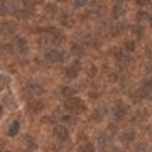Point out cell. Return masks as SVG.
Wrapping results in <instances>:
<instances>
[{
	"label": "cell",
	"instance_id": "26",
	"mask_svg": "<svg viewBox=\"0 0 152 152\" xmlns=\"http://www.w3.org/2000/svg\"><path fill=\"white\" fill-rule=\"evenodd\" d=\"M149 24H151V26H152V17H149Z\"/></svg>",
	"mask_w": 152,
	"mask_h": 152
},
{
	"label": "cell",
	"instance_id": "12",
	"mask_svg": "<svg viewBox=\"0 0 152 152\" xmlns=\"http://www.w3.org/2000/svg\"><path fill=\"white\" fill-rule=\"evenodd\" d=\"M142 90H144L147 95H151L152 93V80H145V81L142 83Z\"/></svg>",
	"mask_w": 152,
	"mask_h": 152
},
{
	"label": "cell",
	"instance_id": "6",
	"mask_svg": "<svg viewBox=\"0 0 152 152\" xmlns=\"http://www.w3.org/2000/svg\"><path fill=\"white\" fill-rule=\"evenodd\" d=\"M27 90H29V91H31V93H32V95H41V93L44 91V88L41 86L39 83H36V81L29 83V85H27Z\"/></svg>",
	"mask_w": 152,
	"mask_h": 152
},
{
	"label": "cell",
	"instance_id": "1",
	"mask_svg": "<svg viewBox=\"0 0 152 152\" xmlns=\"http://www.w3.org/2000/svg\"><path fill=\"white\" fill-rule=\"evenodd\" d=\"M64 107L68 110H75V112H83V110L86 108V105H85V102H81V100H78V98H68L64 102Z\"/></svg>",
	"mask_w": 152,
	"mask_h": 152
},
{
	"label": "cell",
	"instance_id": "25",
	"mask_svg": "<svg viewBox=\"0 0 152 152\" xmlns=\"http://www.w3.org/2000/svg\"><path fill=\"white\" fill-rule=\"evenodd\" d=\"M2 113H4V110H2V107H0V118H2Z\"/></svg>",
	"mask_w": 152,
	"mask_h": 152
},
{
	"label": "cell",
	"instance_id": "22",
	"mask_svg": "<svg viewBox=\"0 0 152 152\" xmlns=\"http://www.w3.org/2000/svg\"><path fill=\"white\" fill-rule=\"evenodd\" d=\"M137 2H139L140 5H144V4H147V2H149V0H137Z\"/></svg>",
	"mask_w": 152,
	"mask_h": 152
},
{
	"label": "cell",
	"instance_id": "3",
	"mask_svg": "<svg viewBox=\"0 0 152 152\" xmlns=\"http://www.w3.org/2000/svg\"><path fill=\"white\" fill-rule=\"evenodd\" d=\"M54 135L58 137L59 140H66L69 134H68V129H66L64 125H56L54 127Z\"/></svg>",
	"mask_w": 152,
	"mask_h": 152
},
{
	"label": "cell",
	"instance_id": "8",
	"mask_svg": "<svg viewBox=\"0 0 152 152\" xmlns=\"http://www.w3.org/2000/svg\"><path fill=\"white\" fill-rule=\"evenodd\" d=\"M108 140H110V135H98V139H96V144H98V147L100 149H103V147H107V144H108Z\"/></svg>",
	"mask_w": 152,
	"mask_h": 152
},
{
	"label": "cell",
	"instance_id": "16",
	"mask_svg": "<svg viewBox=\"0 0 152 152\" xmlns=\"http://www.w3.org/2000/svg\"><path fill=\"white\" fill-rule=\"evenodd\" d=\"M71 51H73L75 54H81V53H83V48L80 46V44H73V48H71Z\"/></svg>",
	"mask_w": 152,
	"mask_h": 152
},
{
	"label": "cell",
	"instance_id": "2",
	"mask_svg": "<svg viewBox=\"0 0 152 152\" xmlns=\"http://www.w3.org/2000/svg\"><path fill=\"white\" fill-rule=\"evenodd\" d=\"M46 61L48 63H59L61 59H63V53H59V51H56V49H51V51H48L46 53Z\"/></svg>",
	"mask_w": 152,
	"mask_h": 152
},
{
	"label": "cell",
	"instance_id": "23",
	"mask_svg": "<svg viewBox=\"0 0 152 152\" xmlns=\"http://www.w3.org/2000/svg\"><path fill=\"white\" fill-rule=\"evenodd\" d=\"M112 152H124V151H122L120 147H115V149H113V151H112Z\"/></svg>",
	"mask_w": 152,
	"mask_h": 152
},
{
	"label": "cell",
	"instance_id": "10",
	"mask_svg": "<svg viewBox=\"0 0 152 152\" xmlns=\"http://www.w3.org/2000/svg\"><path fill=\"white\" fill-rule=\"evenodd\" d=\"M78 152H95V145L86 142V144H83V145L78 147Z\"/></svg>",
	"mask_w": 152,
	"mask_h": 152
},
{
	"label": "cell",
	"instance_id": "27",
	"mask_svg": "<svg viewBox=\"0 0 152 152\" xmlns=\"http://www.w3.org/2000/svg\"><path fill=\"white\" fill-rule=\"evenodd\" d=\"M0 152H10V151H0Z\"/></svg>",
	"mask_w": 152,
	"mask_h": 152
},
{
	"label": "cell",
	"instance_id": "18",
	"mask_svg": "<svg viewBox=\"0 0 152 152\" xmlns=\"http://www.w3.org/2000/svg\"><path fill=\"white\" fill-rule=\"evenodd\" d=\"M46 12H48V14H54V12H56V5H54V4L46 5Z\"/></svg>",
	"mask_w": 152,
	"mask_h": 152
},
{
	"label": "cell",
	"instance_id": "9",
	"mask_svg": "<svg viewBox=\"0 0 152 152\" xmlns=\"http://www.w3.org/2000/svg\"><path fill=\"white\" fill-rule=\"evenodd\" d=\"M124 10H125V7H124V4H122V2H117V4H115V7H113V15L115 17H118V15H122V14H124Z\"/></svg>",
	"mask_w": 152,
	"mask_h": 152
},
{
	"label": "cell",
	"instance_id": "19",
	"mask_svg": "<svg viewBox=\"0 0 152 152\" xmlns=\"http://www.w3.org/2000/svg\"><path fill=\"white\" fill-rule=\"evenodd\" d=\"M86 4V0H75V7L76 9H80V7H83Z\"/></svg>",
	"mask_w": 152,
	"mask_h": 152
},
{
	"label": "cell",
	"instance_id": "11",
	"mask_svg": "<svg viewBox=\"0 0 152 152\" xmlns=\"http://www.w3.org/2000/svg\"><path fill=\"white\" fill-rule=\"evenodd\" d=\"M19 129H20V124H19V122H14V124L9 127V135L10 137L17 135V134H19Z\"/></svg>",
	"mask_w": 152,
	"mask_h": 152
},
{
	"label": "cell",
	"instance_id": "13",
	"mask_svg": "<svg viewBox=\"0 0 152 152\" xmlns=\"http://www.w3.org/2000/svg\"><path fill=\"white\" fill-rule=\"evenodd\" d=\"M61 122H64V124L71 125V124H75L76 118L73 117V115H64V117H61Z\"/></svg>",
	"mask_w": 152,
	"mask_h": 152
},
{
	"label": "cell",
	"instance_id": "24",
	"mask_svg": "<svg viewBox=\"0 0 152 152\" xmlns=\"http://www.w3.org/2000/svg\"><path fill=\"white\" fill-rule=\"evenodd\" d=\"M147 71H152V63L151 64H147Z\"/></svg>",
	"mask_w": 152,
	"mask_h": 152
},
{
	"label": "cell",
	"instance_id": "28",
	"mask_svg": "<svg viewBox=\"0 0 152 152\" xmlns=\"http://www.w3.org/2000/svg\"><path fill=\"white\" fill-rule=\"evenodd\" d=\"M59 2H64V0H59Z\"/></svg>",
	"mask_w": 152,
	"mask_h": 152
},
{
	"label": "cell",
	"instance_id": "5",
	"mask_svg": "<svg viewBox=\"0 0 152 152\" xmlns=\"http://www.w3.org/2000/svg\"><path fill=\"white\" fill-rule=\"evenodd\" d=\"M78 73H80V63L78 61H75L73 64L66 69V75H68V78H76L78 76Z\"/></svg>",
	"mask_w": 152,
	"mask_h": 152
},
{
	"label": "cell",
	"instance_id": "4",
	"mask_svg": "<svg viewBox=\"0 0 152 152\" xmlns=\"http://www.w3.org/2000/svg\"><path fill=\"white\" fill-rule=\"evenodd\" d=\"M115 117H117V118H124L125 115H127V112H129V107H127V105L125 103H117V107H115Z\"/></svg>",
	"mask_w": 152,
	"mask_h": 152
},
{
	"label": "cell",
	"instance_id": "14",
	"mask_svg": "<svg viewBox=\"0 0 152 152\" xmlns=\"http://www.w3.org/2000/svg\"><path fill=\"white\" fill-rule=\"evenodd\" d=\"M31 108H32V112H39V110H42V103L41 102H32Z\"/></svg>",
	"mask_w": 152,
	"mask_h": 152
},
{
	"label": "cell",
	"instance_id": "17",
	"mask_svg": "<svg viewBox=\"0 0 152 152\" xmlns=\"http://www.w3.org/2000/svg\"><path fill=\"white\" fill-rule=\"evenodd\" d=\"M125 49H127L129 53H132V51L135 49V42H134V41H130V42H127V44H125Z\"/></svg>",
	"mask_w": 152,
	"mask_h": 152
},
{
	"label": "cell",
	"instance_id": "15",
	"mask_svg": "<svg viewBox=\"0 0 152 152\" xmlns=\"http://www.w3.org/2000/svg\"><path fill=\"white\" fill-rule=\"evenodd\" d=\"M61 91H63V95H64V96H71V95L75 93V90H73V88H69V86H64Z\"/></svg>",
	"mask_w": 152,
	"mask_h": 152
},
{
	"label": "cell",
	"instance_id": "20",
	"mask_svg": "<svg viewBox=\"0 0 152 152\" xmlns=\"http://www.w3.org/2000/svg\"><path fill=\"white\" fill-rule=\"evenodd\" d=\"M115 132H117V125H110V127H108V135H113V134H115Z\"/></svg>",
	"mask_w": 152,
	"mask_h": 152
},
{
	"label": "cell",
	"instance_id": "7",
	"mask_svg": "<svg viewBox=\"0 0 152 152\" xmlns=\"http://www.w3.org/2000/svg\"><path fill=\"white\" fill-rule=\"evenodd\" d=\"M120 139H122V142H125V144H130V142L135 140V132L127 130V132H124V134L120 135Z\"/></svg>",
	"mask_w": 152,
	"mask_h": 152
},
{
	"label": "cell",
	"instance_id": "21",
	"mask_svg": "<svg viewBox=\"0 0 152 152\" xmlns=\"http://www.w3.org/2000/svg\"><path fill=\"white\" fill-rule=\"evenodd\" d=\"M26 142L29 144V147H31V149H36V142H34L31 137H27V140H26Z\"/></svg>",
	"mask_w": 152,
	"mask_h": 152
}]
</instances>
